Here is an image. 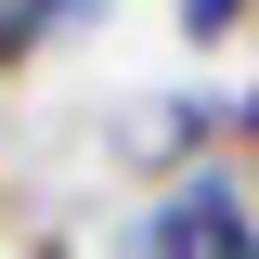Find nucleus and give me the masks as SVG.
<instances>
[{
  "instance_id": "f03ea898",
  "label": "nucleus",
  "mask_w": 259,
  "mask_h": 259,
  "mask_svg": "<svg viewBox=\"0 0 259 259\" xmlns=\"http://www.w3.org/2000/svg\"><path fill=\"white\" fill-rule=\"evenodd\" d=\"M246 246H259V194L233 182V156H221V168H194L182 194L143 207V246L130 259H246Z\"/></svg>"
},
{
  "instance_id": "f257e3e1",
  "label": "nucleus",
  "mask_w": 259,
  "mask_h": 259,
  "mask_svg": "<svg viewBox=\"0 0 259 259\" xmlns=\"http://www.w3.org/2000/svg\"><path fill=\"white\" fill-rule=\"evenodd\" d=\"M117 182H156V194H182L194 168H221L233 156V104H207V91H143V104H117Z\"/></svg>"
},
{
  "instance_id": "20e7f679",
  "label": "nucleus",
  "mask_w": 259,
  "mask_h": 259,
  "mask_svg": "<svg viewBox=\"0 0 259 259\" xmlns=\"http://www.w3.org/2000/svg\"><path fill=\"white\" fill-rule=\"evenodd\" d=\"M168 26H182L194 52H221L233 26H259V0H168Z\"/></svg>"
},
{
  "instance_id": "7ed1b4c3",
  "label": "nucleus",
  "mask_w": 259,
  "mask_h": 259,
  "mask_svg": "<svg viewBox=\"0 0 259 259\" xmlns=\"http://www.w3.org/2000/svg\"><path fill=\"white\" fill-rule=\"evenodd\" d=\"M52 39H65V26H52V0H0V78H26Z\"/></svg>"
}]
</instances>
